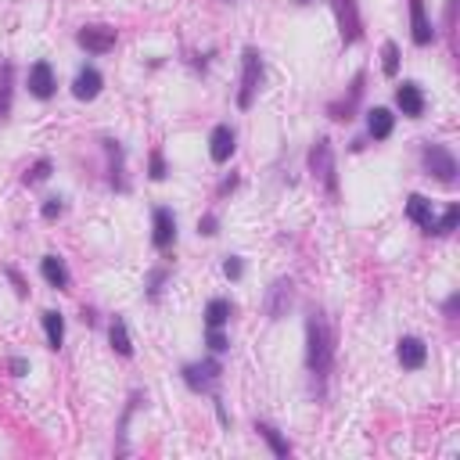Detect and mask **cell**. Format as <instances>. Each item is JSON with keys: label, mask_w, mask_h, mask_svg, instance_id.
<instances>
[{"label": "cell", "mask_w": 460, "mask_h": 460, "mask_svg": "<svg viewBox=\"0 0 460 460\" xmlns=\"http://www.w3.org/2000/svg\"><path fill=\"white\" fill-rule=\"evenodd\" d=\"M331 360H334V338H331V327L324 320V313H310L306 317V363H310V374L313 378H327L331 371Z\"/></svg>", "instance_id": "cell-1"}, {"label": "cell", "mask_w": 460, "mask_h": 460, "mask_svg": "<svg viewBox=\"0 0 460 460\" xmlns=\"http://www.w3.org/2000/svg\"><path fill=\"white\" fill-rule=\"evenodd\" d=\"M310 169H313V177L324 180L327 195L334 198V195H338V177H334V151H331V141H327V137H320V141L313 144V151H310Z\"/></svg>", "instance_id": "cell-2"}, {"label": "cell", "mask_w": 460, "mask_h": 460, "mask_svg": "<svg viewBox=\"0 0 460 460\" xmlns=\"http://www.w3.org/2000/svg\"><path fill=\"white\" fill-rule=\"evenodd\" d=\"M421 158H425L428 177H435V180H442V184H453V180H456V158H453V151H446L442 144H425Z\"/></svg>", "instance_id": "cell-3"}, {"label": "cell", "mask_w": 460, "mask_h": 460, "mask_svg": "<svg viewBox=\"0 0 460 460\" xmlns=\"http://www.w3.org/2000/svg\"><path fill=\"white\" fill-rule=\"evenodd\" d=\"M259 83H263V58H259L256 47H245V76H241V94H238L241 108H252V101L259 94Z\"/></svg>", "instance_id": "cell-4"}, {"label": "cell", "mask_w": 460, "mask_h": 460, "mask_svg": "<svg viewBox=\"0 0 460 460\" xmlns=\"http://www.w3.org/2000/svg\"><path fill=\"white\" fill-rule=\"evenodd\" d=\"M331 4H334V15H338V26H341V40H345V43H356L360 33H363L356 0H331Z\"/></svg>", "instance_id": "cell-5"}, {"label": "cell", "mask_w": 460, "mask_h": 460, "mask_svg": "<svg viewBox=\"0 0 460 460\" xmlns=\"http://www.w3.org/2000/svg\"><path fill=\"white\" fill-rule=\"evenodd\" d=\"M219 374H223V367H219L216 360H205V363H187V367H184V381H187L195 392L212 388V385L219 381Z\"/></svg>", "instance_id": "cell-6"}, {"label": "cell", "mask_w": 460, "mask_h": 460, "mask_svg": "<svg viewBox=\"0 0 460 460\" xmlns=\"http://www.w3.org/2000/svg\"><path fill=\"white\" fill-rule=\"evenodd\" d=\"M395 356H399V363L407 367V371H421V367H425V360H428V345H425L421 338L407 334V338H399V349H395Z\"/></svg>", "instance_id": "cell-7"}, {"label": "cell", "mask_w": 460, "mask_h": 460, "mask_svg": "<svg viewBox=\"0 0 460 460\" xmlns=\"http://www.w3.org/2000/svg\"><path fill=\"white\" fill-rule=\"evenodd\" d=\"M80 47H87L90 54H108L111 47H115V29H108V26H87V29H80Z\"/></svg>", "instance_id": "cell-8"}, {"label": "cell", "mask_w": 460, "mask_h": 460, "mask_svg": "<svg viewBox=\"0 0 460 460\" xmlns=\"http://www.w3.org/2000/svg\"><path fill=\"white\" fill-rule=\"evenodd\" d=\"M26 83H29V94L40 97V101H50V97H54V87H58V83H54V69H50L47 62H36V65L29 69V80H26Z\"/></svg>", "instance_id": "cell-9"}, {"label": "cell", "mask_w": 460, "mask_h": 460, "mask_svg": "<svg viewBox=\"0 0 460 460\" xmlns=\"http://www.w3.org/2000/svg\"><path fill=\"white\" fill-rule=\"evenodd\" d=\"M209 155L212 162H230V155H234V130H230L226 123H219L212 133H209Z\"/></svg>", "instance_id": "cell-10"}, {"label": "cell", "mask_w": 460, "mask_h": 460, "mask_svg": "<svg viewBox=\"0 0 460 460\" xmlns=\"http://www.w3.org/2000/svg\"><path fill=\"white\" fill-rule=\"evenodd\" d=\"M155 248H169L177 241V216L172 209H155V234H151Z\"/></svg>", "instance_id": "cell-11"}, {"label": "cell", "mask_w": 460, "mask_h": 460, "mask_svg": "<svg viewBox=\"0 0 460 460\" xmlns=\"http://www.w3.org/2000/svg\"><path fill=\"white\" fill-rule=\"evenodd\" d=\"M395 104L402 108V115H410V119H417V115L425 111V94H421V87L417 83H402L399 90H395Z\"/></svg>", "instance_id": "cell-12"}, {"label": "cell", "mask_w": 460, "mask_h": 460, "mask_svg": "<svg viewBox=\"0 0 460 460\" xmlns=\"http://www.w3.org/2000/svg\"><path fill=\"white\" fill-rule=\"evenodd\" d=\"M410 26H414V43L417 47H428L435 40V29L425 18V0H410Z\"/></svg>", "instance_id": "cell-13"}, {"label": "cell", "mask_w": 460, "mask_h": 460, "mask_svg": "<svg viewBox=\"0 0 460 460\" xmlns=\"http://www.w3.org/2000/svg\"><path fill=\"white\" fill-rule=\"evenodd\" d=\"M392 126H395V115L388 108H371L367 111V133L374 141H388L392 137Z\"/></svg>", "instance_id": "cell-14"}, {"label": "cell", "mask_w": 460, "mask_h": 460, "mask_svg": "<svg viewBox=\"0 0 460 460\" xmlns=\"http://www.w3.org/2000/svg\"><path fill=\"white\" fill-rule=\"evenodd\" d=\"M40 273H43V280L50 288H58V292H65V288H69V270H65V263L58 256H43L40 259Z\"/></svg>", "instance_id": "cell-15"}, {"label": "cell", "mask_w": 460, "mask_h": 460, "mask_svg": "<svg viewBox=\"0 0 460 460\" xmlns=\"http://www.w3.org/2000/svg\"><path fill=\"white\" fill-rule=\"evenodd\" d=\"M101 72L97 69H80V76H76V83H72V94L80 97V101H94L97 94H101Z\"/></svg>", "instance_id": "cell-16"}, {"label": "cell", "mask_w": 460, "mask_h": 460, "mask_svg": "<svg viewBox=\"0 0 460 460\" xmlns=\"http://www.w3.org/2000/svg\"><path fill=\"white\" fill-rule=\"evenodd\" d=\"M288 302H292V280H277V284L270 288V302H266V313H270V320L284 317Z\"/></svg>", "instance_id": "cell-17"}, {"label": "cell", "mask_w": 460, "mask_h": 460, "mask_svg": "<svg viewBox=\"0 0 460 460\" xmlns=\"http://www.w3.org/2000/svg\"><path fill=\"white\" fill-rule=\"evenodd\" d=\"M407 216L417 223V226H425V230H432V219H435V209H432V202L425 198V195H410L407 198Z\"/></svg>", "instance_id": "cell-18"}, {"label": "cell", "mask_w": 460, "mask_h": 460, "mask_svg": "<svg viewBox=\"0 0 460 460\" xmlns=\"http://www.w3.org/2000/svg\"><path fill=\"white\" fill-rule=\"evenodd\" d=\"M108 338H111V349L119 353V356H133V341H130V331H126V320L123 317H115L111 320V331H108Z\"/></svg>", "instance_id": "cell-19"}, {"label": "cell", "mask_w": 460, "mask_h": 460, "mask_svg": "<svg viewBox=\"0 0 460 460\" xmlns=\"http://www.w3.org/2000/svg\"><path fill=\"white\" fill-rule=\"evenodd\" d=\"M43 331H47V345L50 349H62V341H65V320L58 310H47L43 313Z\"/></svg>", "instance_id": "cell-20"}, {"label": "cell", "mask_w": 460, "mask_h": 460, "mask_svg": "<svg viewBox=\"0 0 460 460\" xmlns=\"http://www.w3.org/2000/svg\"><path fill=\"white\" fill-rule=\"evenodd\" d=\"M456 223H460V205H449L442 219H432V230H428V234L446 238V234H453V230H456Z\"/></svg>", "instance_id": "cell-21"}, {"label": "cell", "mask_w": 460, "mask_h": 460, "mask_svg": "<svg viewBox=\"0 0 460 460\" xmlns=\"http://www.w3.org/2000/svg\"><path fill=\"white\" fill-rule=\"evenodd\" d=\"M256 432H259V435H263V439L270 442L273 456H288V453H292V446H288V442L280 439V432H277L273 425H263V421H259V425H256Z\"/></svg>", "instance_id": "cell-22"}, {"label": "cell", "mask_w": 460, "mask_h": 460, "mask_svg": "<svg viewBox=\"0 0 460 460\" xmlns=\"http://www.w3.org/2000/svg\"><path fill=\"white\" fill-rule=\"evenodd\" d=\"M230 320V302L226 299H212L209 306H205V324L209 327H223Z\"/></svg>", "instance_id": "cell-23"}, {"label": "cell", "mask_w": 460, "mask_h": 460, "mask_svg": "<svg viewBox=\"0 0 460 460\" xmlns=\"http://www.w3.org/2000/svg\"><path fill=\"white\" fill-rule=\"evenodd\" d=\"M381 58H385V62H381V69H385V76H395L399 72V47L388 40L385 47H381Z\"/></svg>", "instance_id": "cell-24"}, {"label": "cell", "mask_w": 460, "mask_h": 460, "mask_svg": "<svg viewBox=\"0 0 460 460\" xmlns=\"http://www.w3.org/2000/svg\"><path fill=\"white\" fill-rule=\"evenodd\" d=\"M47 177H50V162H47V158H40V162L26 172V184H40V180H47Z\"/></svg>", "instance_id": "cell-25"}, {"label": "cell", "mask_w": 460, "mask_h": 460, "mask_svg": "<svg viewBox=\"0 0 460 460\" xmlns=\"http://www.w3.org/2000/svg\"><path fill=\"white\" fill-rule=\"evenodd\" d=\"M62 212H65L62 198H47V202H43V219H58Z\"/></svg>", "instance_id": "cell-26"}, {"label": "cell", "mask_w": 460, "mask_h": 460, "mask_svg": "<svg viewBox=\"0 0 460 460\" xmlns=\"http://www.w3.org/2000/svg\"><path fill=\"white\" fill-rule=\"evenodd\" d=\"M209 349H212V353H223V349H226V334H223L219 327H209Z\"/></svg>", "instance_id": "cell-27"}, {"label": "cell", "mask_w": 460, "mask_h": 460, "mask_svg": "<svg viewBox=\"0 0 460 460\" xmlns=\"http://www.w3.org/2000/svg\"><path fill=\"white\" fill-rule=\"evenodd\" d=\"M162 280H165V270H155L151 280H148V299H158V295H162Z\"/></svg>", "instance_id": "cell-28"}, {"label": "cell", "mask_w": 460, "mask_h": 460, "mask_svg": "<svg viewBox=\"0 0 460 460\" xmlns=\"http://www.w3.org/2000/svg\"><path fill=\"white\" fill-rule=\"evenodd\" d=\"M223 273H226L230 280H238V277L245 273V266H241V259H238V256H230V259L223 263Z\"/></svg>", "instance_id": "cell-29"}, {"label": "cell", "mask_w": 460, "mask_h": 460, "mask_svg": "<svg viewBox=\"0 0 460 460\" xmlns=\"http://www.w3.org/2000/svg\"><path fill=\"white\" fill-rule=\"evenodd\" d=\"M216 226H219V219H216L212 212H205V216L198 219V234H209V238H212V234H216Z\"/></svg>", "instance_id": "cell-30"}, {"label": "cell", "mask_w": 460, "mask_h": 460, "mask_svg": "<svg viewBox=\"0 0 460 460\" xmlns=\"http://www.w3.org/2000/svg\"><path fill=\"white\" fill-rule=\"evenodd\" d=\"M151 180H165V158H162V151L151 155Z\"/></svg>", "instance_id": "cell-31"}, {"label": "cell", "mask_w": 460, "mask_h": 460, "mask_svg": "<svg viewBox=\"0 0 460 460\" xmlns=\"http://www.w3.org/2000/svg\"><path fill=\"white\" fill-rule=\"evenodd\" d=\"M8 367H11V374H15V378H26V374H29V363H26L22 356H15Z\"/></svg>", "instance_id": "cell-32"}, {"label": "cell", "mask_w": 460, "mask_h": 460, "mask_svg": "<svg viewBox=\"0 0 460 460\" xmlns=\"http://www.w3.org/2000/svg\"><path fill=\"white\" fill-rule=\"evenodd\" d=\"M8 277H11V284H15V292H18V295H26V280L18 277V270H11V266H8Z\"/></svg>", "instance_id": "cell-33"}, {"label": "cell", "mask_w": 460, "mask_h": 460, "mask_svg": "<svg viewBox=\"0 0 460 460\" xmlns=\"http://www.w3.org/2000/svg\"><path fill=\"white\" fill-rule=\"evenodd\" d=\"M456 302H460V299H456V295H453V299H449V302H446V317H453V313H456Z\"/></svg>", "instance_id": "cell-34"}, {"label": "cell", "mask_w": 460, "mask_h": 460, "mask_svg": "<svg viewBox=\"0 0 460 460\" xmlns=\"http://www.w3.org/2000/svg\"><path fill=\"white\" fill-rule=\"evenodd\" d=\"M295 4H306V0H295Z\"/></svg>", "instance_id": "cell-35"}]
</instances>
